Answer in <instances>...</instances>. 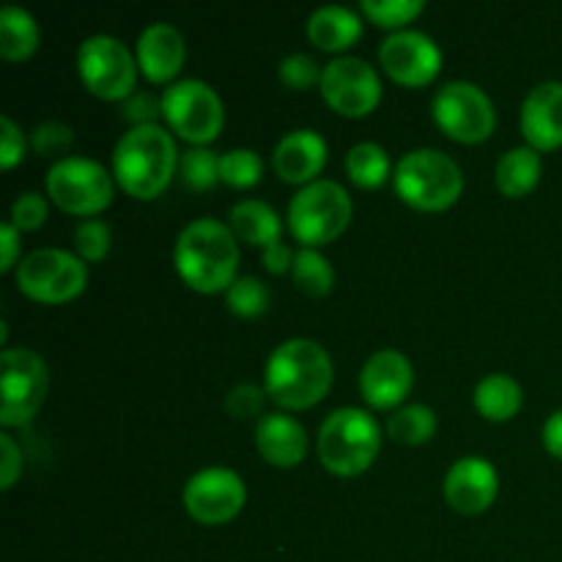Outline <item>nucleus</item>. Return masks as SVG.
<instances>
[{
	"label": "nucleus",
	"mask_w": 562,
	"mask_h": 562,
	"mask_svg": "<svg viewBox=\"0 0 562 562\" xmlns=\"http://www.w3.org/2000/svg\"><path fill=\"white\" fill-rule=\"evenodd\" d=\"M184 36L168 22H151L137 36L135 58L151 82H170L184 66Z\"/></svg>",
	"instance_id": "20"
},
{
	"label": "nucleus",
	"mask_w": 562,
	"mask_h": 562,
	"mask_svg": "<svg viewBox=\"0 0 562 562\" xmlns=\"http://www.w3.org/2000/svg\"><path fill=\"white\" fill-rule=\"evenodd\" d=\"M263 404H267V390L258 387V384H236L225 395V412L236 420L263 417Z\"/></svg>",
	"instance_id": "37"
},
{
	"label": "nucleus",
	"mask_w": 562,
	"mask_h": 562,
	"mask_svg": "<svg viewBox=\"0 0 562 562\" xmlns=\"http://www.w3.org/2000/svg\"><path fill=\"white\" fill-rule=\"evenodd\" d=\"M415 384V368L398 349H382L366 360L360 371V393L373 409H395Z\"/></svg>",
	"instance_id": "16"
},
{
	"label": "nucleus",
	"mask_w": 562,
	"mask_h": 562,
	"mask_svg": "<svg viewBox=\"0 0 562 562\" xmlns=\"http://www.w3.org/2000/svg\"><path fill=\"white\" fill-rule=\"evenodd\" d=\"M316 448L324 470L340 477L360 475L382 448V428L366 409L340 406L322 423Z\"/></svg>",
	"instance_id": "4"
},
{
	"label": "nucleus",
	"mask_w": 562,
	"mask_h": 562,
	"mask_svg": "<svg viewBox=\"0 0 562 562\" xmlns=\"http://www.w3.org/2000/svg\"><path fill=\"white\" fill-rule=\"evenodd\" d=\"M0 247H3V256H0V272H11L16 269V258H20V231L11 223L0 225Z\"/></svg>",
	"instance_id": "43"
},
{
	"label": "nucleus",
	"mask_w": 562,
	"mask_h": 562,
	"mask_svg": "<svg viewBox=\"0 0 562 562\" xmlns=\"http://www.w3.org/2000/svg\"><path fill=\"white\" fill-rule=\"evenodd\" d=\"M423 0H362L360 11L382 27H401L423 14Z\"/></svg>",
	"instance_id": "33"
},
{
	"label": "nucleus",
	"mask_w": 562,
	"mask_h": 562,
	"mask_svg": "<svg viewBox=\"0 0 562 562\" xmlns=\"http://www.w3.org/2000/svg\"><path fill=\"white\" fill-rule=\"evenodd\" d=\"M184 508L198 525L220 527L241 514L247 503V486L239 472L228 467H206L184 483Z\"/></svg>",
	"instance_id": "13"
},
{
	"label": "nucleus",
	"mask_w": 562,
	"mask_h": 562,
	"mask_svg": "<svg viewBox=\"0 0 562 562\" xmlns=\"http://www.w3.org/2000/svg\"><path fill=\"white\" fill-rule=\"evenodd\" d=\"M379 60L395 82L420 88L442 69V49L423 31H395L379 47Z\"/></svg>",
	"instance_id": "15"
},
{
	"label": "nucleus",
	"mask_w": 562,
	"mask_h": 562,
	"mask_svg": "<svg viewBox=\"0 0 562 562\" xmlns=\"http://www.w3.org/2000/svg\"><path fill=\"white\" fill-rule=\"evenodd\" d=\"M0 165H3L5 170L16 168V165L22 162V157H25V135H22L20 126L14 124V121L9 119V115H3L0 119Z\"/></svg>",
	"instance_id": "39"
},
{
	"label": "nucleus",
	"mask_w": 562,
	"mask_h": 562,
	"mask_svg": "<svg viewBox=\"0 0 562 562\" xmlns=\"http://www.w3.org/2000/svg\"><path fill=\"white\" fill-rule=\"evenodd\" d=\"M351 212L355 206L344 184L316 179L291 198L289 228L305 247H322L349 228Z\"/></svg>",
	"instance_id": "6"
},
{
	"label": "nucleus",
	"mask_w": 562,
	"mask_h": 562,
	"mask_svg": "<svg viewBox=\"0 0 562 562\" xmlns=\"http://www.w3.org/2000/svg\"><path fill=\"white\" fill-rule=\"evenodd\" d=\"M497 492V470L481 456H464L445 475V499L464 516H477L492 508Z\"/></svg>",
	"instance_id": "17"
},
{
	"label": "nucleus",
	"mask_w": 562,
	"mask_h": 562,
	"mask_svg": "<svg viewBox=\"0 0 562 562\" xmlns=\"http://www.w3.org/2000/svg\"><path fill=\"white\" fill-rule=\"evenodd\" d=\"M225 305L234 316L239 318H256L261 313H267L269 307V289L252 274H241L231 283V289L225 291Z\"/></svg>",
	"instance_id": "31"
},
{
	"label": "nucleus",
	"mask_w": 562,
	"mask_h": 562,
	"mask_svg": "<svg viewBox=\"0 0 562 562\" xmlns=\"http://www.w3.org/2000/svg\"><path fill=\"white\" fill-rule=\"evenodd\" d=\"M541 151L530 146H516L508 154H503L494 170V179H497V190L508 198H525L541 181Z\"/></svg>",
	"instance_id": "24"
},
{
	"label": "nucleus",
	"mask_w": 562,
	"mask_h": 562,
	"mask_svg": "<svg viewBox=\"0 0 562 562\" xmlns=\"http://www.w3.org/2000/svg\"><path fill=\"white\" fill-rule=\"evenodd\" d=\"M294 258L296 252H291V247L283 245V241H274V245L263 247L261 250L263 267H267L272 274L291 272V269H294Z\"/></svg>",
	"instance_id": "42"
},
{
	"label": "nucleus",
	"mask_w": 562,
	"mask_h": 562,
	"mask_svg": "<svg viewBox=\"0 0 562 562\" xmlns=\"http://www.w3.org/2000/svg\"><path fill=\"white\" fill-rule=\"evenodd\" d=\"M176 140L159 124L132 126L113 151V179L132 198L151 201L170 184L179 165Z\"/></svg>",
	"instance_id": "3"
},
{
	"label": "nucleus",
	"mask_w": 562,
	"mask_h": 562,
	"mask_svg": "<svg viewBox=\"0 0 562 562\" xmlns=\"http://www.w3.org/2000/svg\"><path fill=\"white\" fill-rule=\"evenodd\" d=\"M71 146H75V132H71L69 124H60V121H44L31 132V148L42 157L66 159Z\"/></svg>",
	"instance_id": "34"
},
{
	"label": "nucleus",
	"mask_w": 562,
	"mask_h": 562,
	"mask_svg": "<svg viewBox=\"0 0 562 562\" xmlns=\"http://www.w3.org/2000/svg\"><path fill=\"white\" fill-rule=\"evenodd\" d=\"M181 181H184L190 190L203 192L212 190L220 181V157L206 146H192L181 154L179 159Z\"/></svg>",
	"instance_id": "30"
},
{
	"label": "nucleus",
	"mask_w": 562,
	"mask_h": 562,
	"mask_svg": "<svg viewBox=\"0 0 562 562\" xmlns=\"http://www.w3.org/2000/svg\"><path fill=\"white\" fill-rule=\"evenodd\" d=\"M162 113V99H157L148 91H135L130 99H124V119L135 126L157 124V115Z\"/></svg>",
	"instance_id": "40"
},
{
	"label": "nucleus",
	"mask_w": 562,
	"mask_h": 562,
	"mask_svg": "<svg viewBox=\"0 0 562 562\" xmlns=\"http://www.w3.org/2000/svg\"><path fill=\"white\" fill-rule=\"evenodd\" d=\"M47 195L64 212L91 217L113 203L115 184L110 170L97 159L66 157L49 168Z\"/></svg>",
	"instance_id": "9"
},
{
	"label": "nucleus",
	"mask_w": 562,
	"mask_h": 562,
	"mask_svg": "<svg viewBox=\"0 0 562 562\" xmlns=\"http://www.w3.org/2000/svg\"><path fill=\"white\" fill-rule=\"evenodd\" d=\"M335 379L327 349L311 338L283 340L263 368V390L289 412L311 409L329 393Z\"/></svg>",
	"instance_id": "2"
},
{
	"label": "nucleus",
	"mask_w": 562,
	"mask_h": 562,
	"mask_svg": "<svg viewBox=\"0 0 562 562\" xmlns=\"http://www.w3.org/2000/svg\"><path fill=\"white\" fill-rule=\"evenodd\" d=\"M322 71L316 60L305 53H291L280 60L278 77L283 86L294 88V91H305V88L322 86Z\"/></svg>",
	"instance_id": "36"
},
{
	"label": "nucleus",
	"mask_w": 562,
	"mask_h": 562,
	"mask_svg": "<svg viewBox=\"0 0 562 562\" xmlns=\"http://www.w3.org/2000/svg\"><path fill=\"white\" fill-rule=\"evenodd\" d=\"M472 398H475V409L492 423L510 420V417L519 415L521 404H525L521 384L514 376H508V373H488V376H483Z\"/></svg>",
	"instance_id": "25"
},
{
	"label": "nucleus",
	"mask_w": 562,
	"mask_h": 562,
	"mask_svg": "<svg viewBox=\"0 0 562 562\" xmlns=\"http://www.w3.org/2000/svg\"><path fill=\"white\" fill-rule=\"evenodd\" d=\"M294 283L307 296H327L335 285V269L316 247H302L294 258Z\"/></svg>",
	"instance_id": "29"
},
{
	"label": "nucleus",
	"mask_w": 562,
	"mask_h": 562,
	"mask_svg": "<svg viewBox=\"0 0 562 562\" xmlns=\"http://www.w3.org/2000/svg\"><path fill=\"white\" fill-rule=\"evenodd\" d=\"M38 47V25L31 11L20 5L0 9V55L11 64L31 58Z\"/></svg>",
	"instance_id": "26"
},
{
	"label": "nucleus",
	"mask_w": 562,
	"mask_h": 562,
	"mask_svg": "<svg viewBox=\"0 0 562 562\" xmlns=\"http://www.w3.org/2000/svg\"><path fill=\"white\" fill-rule=\"evenodd\" d=\"M256 448L272 467L291 470L307 453V431L285 412H269L256 426Z\"/></svg>",
	"instance_id": "21"
},
{
	"label": "nucleus",
	"mask_w": 562,
	"mask_h": 562,
	"mask_svg": "<svg viewBox=\"0 0 562 562\" xmlns=\"http://www.w3.org/2000/svg\"><path fill=\"white\" fill-rule=\"evenodd\" d=\"M272 165L285 184H311L327 165V140L316 130H294L274 146Z\"/></svg>",
	"instance_id": "19"
},
{
	"label": "nucleus",
	"mask_w": 562,
	"mask_h": 562,
	"mask_svg": "<svg viewBox=\"0 0 562 562\" xmlns=\"http://www.w3.org/2000/svg\"><path fill=\"white\" fill-rule=\"evenodd\" d=\"M395 192L420 212H442L453 206L464 190L459 162L437 148H415L395 165Z\"/></svg>",
	"instance_id": "5"
},
{
	"label": "nucleus",
	"mask_w": 562,
	"mask_h": 562,
	"mask_svg": "<svg viewBox=\"0 0 562 562\" xmlns=\"http://www.w3.org/2000/svg\"><path fill=\"white\" fill-rule=\"evenodd\" d=\"M228 228L239 241H247L252 247H269L280 241L283 223L280 214L263 201H239L228 214Z\"/></svg>",
	"instance_id": "23"
},
{
	"label": "nucleus",
	"mask_w": 562,
	"mask_h": 562,
	"mask_svg": "<svg viewBox=\"0 0 562 562\" xmlns=\"http://www.w3.org/2000/svg\"><path fill=\"white\" fill-rule=\"evenodd\" d=\"M137 58H132L130 47L110 33L88 36L77 49V71L82 86L99 99H115L124 102L135 93L137 82Z\"/></svg>",
	"instance_id": "10"
},
{
	"label": "nucleus",
	"mask_w": 562,
	"mask_h": 562,
	"mask_svg": "<svg viewBox=\"0 0 562 562\" xmlns=\"http://www.w3.org/2000/svg\"><path fill=\"white\" fill-rule=\"evenodd\" d=\"M162 115L170 130L192 146H206L225 126V104L209 82L187 77L162 93Z\"/></svg>",
	"instance_id": "8"
},
{
	"label": "nucleus",
	"mask_w": 562,
	"mask_h": 562,
	"mask_svg": "<svg viewBox=\"0 0 562 562\" xmlns=\"http://www.w3.org/2000/svg\"><path fill=\"white\" fill-rule=\"evenodd\" d=\"M543 448L562 461V409L552 412L549 420L543 423Z\"/></svg>",
	"instance_id": "44"
},
{
	"label": "nucleus",
	"mask_w": 562,
	"mask_h": 562,
	"mask_svg": "<svg viewBox=\"0 0 562 562\" xmlns=\"http://www.w3.org/2000/svg\"><path fill=\"white\" fill-rule=\"evenodd\" d=\"M521 135L536 151L562 146V82H538L521 102Z\"/></svg>",
	"instance_id": "18"
},
{
	"label": "nucleus",
	"mask_w": 562,
	"mask_h": 562,
	"mask_svg": "<svg viewBox=\"0 0 562 562\" xmlns=\"http://www.w3.org/2000/svg\"><path fill=\"white\" fill-rule=\"evenodd\" d=\"M3 406H0V423L5 428L25 426L36 417L47 398L49 371L47 362L33 349H5L3 351Z\"/></svg>",
	"instance_id": "12"
},
{
	"label": "nucleus",
	"mask_w": 562,
	"mask_h": 562,
	"mask_svg": "<svg viewBox=\"0 0 562 562\" xmlns=\"http://www.w3.org/2000/svg\"><path fill=\"white\" fill-rule=\"evenodd\" d=\"M173 263L179 278L198 294L228 291L239 278V239L220 220H192L176 239Z\"/></svg>",
	"instance_id": "1"
},
{
	"label": "nucleus",
	"mask_w": 562,
	"mask_h": 562,
	"mask_svg": "<svg viewBox=\"0 0 562 562\" xmlns=\"http://www.w3.org/2000/svg\"><path fill=\"white\" fill-rule=\"evenodd\" d=\"M387 434L401 445H426L437 434V415L426 404H406L395 409L387 420Z\"/></svg>",
	"instance_id": "28"
},
{
	"label": "nucleus",
	"mask_w": 562,
	"mask_h": 562,
	"mask_svg": "<svg viewBox=\"0 0 562 562\" xmlns=\"http://www.w3.org/2000/svg\"><path fill=\"white\" fill-rule=\"evenodd\" d=\"M16 289L33 302L64 305L86 291L88 263L60 247H38L20 258L14 269Z\"/></svg>",
	"instance_id": "7"
},
{
	"label": "nucleus",
	"mask_w": 562,
	"mask_h": 562,
	"mask_svg": "<svg viewBox=\"0 0 562 562\" xmlns=\"http://www.w3.org/2000/svg\"><path fill=\"white\" fill-rule=\"evenodd\" d=\"M390 170H393V165H390L387 151L379 143H357L346 154V173L357 187H366V190L382 187L390 179Z\"/></svg>",
	"instance_id": "27"
},
{
	"label": "nucleus",
	"mask_w": 562,
	"mask_h": 562,
	"mask_svg": "<svg viewBox=\"0 0 562 562\" xmlns=\"http://www.w3.org/2000/svg\"><path fill=\"white\" fill-rule=\"evenodd\" d=\"M11 225L16 231H36L47 223V201L38 192H22L16 195V201L11 203Z\"/></svg>",
	"instance_id": "38"
},
{
	"label": "nucleus",
	"mask_w": 562,
	"mask_h": 562,
	"mask_svg": "<svg viewBox=\"0 0 562 562\" xmlns=\"http://www.w3.org/2000/svg\"><path fill=\"white\" fill-rule=\"evenodd\" d=\"M434 121L459 143H483L497 126V113L483 88L470 80H453L437 91L431 102Z\"/></svg>",
	"instance_id": "11"
},
{
	"label": "nucleus",
	"mask_w": 562,
	"mask_h": 562,
	"mask_svg": "<svg viewBox=\"0 0 562 562\" xmlns=\"http://www.w3.org/2000/svg\"><path fill=\"white\" fill-rule=\"evenodd\" d=\"M22 472V450L14 442V437L0 434V488L9 492Z\"/></svg>",
	"instance_id": "41"
},
{
	"label": "nucleus",
	"mask_w": 562,
	"mask_h": 562,
	"mask_svg": "<svg viewBox=\"0 0 562 562\" xmlns=\"http://www.w3.org/2000/svg\"><path fill=\"white\" fill-rule=\"evenodd\" d=\"M75 247L77 256L86 263L104 261L110 252V228L102 220H82L75 228Z\"/></svg>",
	"instance_id": "35"
},
{
	"label": "nucleus",
	"mask_w": 562,
	"mask_h": 562,
	"mask_svg": "<svg viewBox=\"0 0 562 562\" xmlns=\"http://www.w3.org/2000/svg\"><path fill=\"white\" fill-rule=\"evenodd\" d=\"M261 157L252 148H231L220 157V181L228 187L245 190V187L258 184L261 179Z\"/></svg>",
	"instance_id": "32"
},
{
	"label": "nucleus",
	"mask_w": 562,
	"mask_h": 562,
	"mask_svg": "<svg viewBox=\"0 0 562 562\" xmlns=\"http://www.w3.org/2000/svg\"><path fill=\"white\" fill-rule=\"evenodd\" d=\"M360 14L346 9V5H322L307 20V38L318 49H327V53H344L351 44L360 42Z\"/></svg>",
	"instance_id": "22"
},
{
	"label": "nucleus",
	"mask_w": 562,
	"mask_h": 562,
	"mask_svg": "<svg viewBox=\"0 0 562 562\" xmlns=\"http://www.w3.org/2000/svg\"><path fill=\"white\" fill-rule=\"evenodd\" d=\"M318 91L335 113L362 119L376 110L379 99H382V80L368 60L340 55L324 66Z\"/></svg>",
	"instance_id": "14"
}]
</instances>
